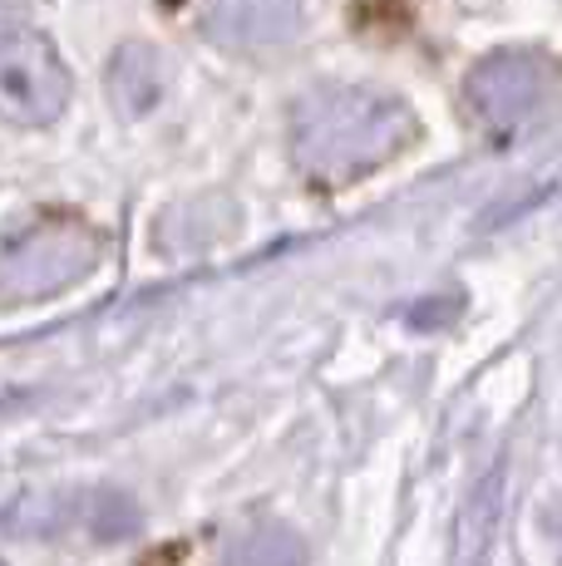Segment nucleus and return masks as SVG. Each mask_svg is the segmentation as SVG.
Masks as SVG:
<instances>
[{
  "instance_id": "obj_4",
  "label": "nucleus",
  "mask_w": 562,
  "mask_h": 566,
  "mask_svg": "<svg viewBox=\"0 0 562 566\" xmlns=\"http://www.w3.org/2000/svg\"><path fill=\"white\" fill-rule=\"evenodd\" d=\"M543 90H548L543 60H533V54H513V50L489 54V60L469 74V84H464L469 108L489 128L523 124V118L538 108V99H543Z\"/></svg>"
},
{
  "instance_id": "obj_1",
  "label": "nucleus",
  "mask_w": 562,
  "mask_h": 566,
  "mask_svg": "<svg viewBox=\"0 0 562 566\" xmlns=\"http://www.w3.org/2000/svg\"><path fill=\"white\" fill-rule=\"evenodd\" d=\"M415 138V114L381 90L321 84L291 104V158L311 182H351Z\"/></svg>"
},
{
  "instance_id": "obj_2",
  "label": "nucleus",
  "mask_w": 562,
  "mask_h": 566,
  "mask_svg": "<svg viewBox=\"0 0 562 566\" xmlns=\"http://www.w3.org/2000/svg\"><path fill=\"white\" fill-rule=\"evenodd\" d=\"M100 261V242L90 227L70 222V217H50L25 232L10 237L6 261H0V291L6 301H45L84 281Z\"/></svg>"
},
{
  "instance_id": "obj_7",
  "label": "nucleus",
  "mask_w": 562,
  "mask_h": 566,
  "mask_svg": "<svg viewBox=\"0 0 562 566\" xmlns=\"http://www.w3.org/2000/svg\"><path fill=\"white\" fill-rule=\"evenodd\" d=\"M242 566H306V547L291 527L267 522L242 542Z\"/></svg>"
},
{
  "instance_id": "obj_6",
  "label": "nucleus",
  "mask_w": 562,
  "mask_h": 566,
  "mask_svg": "<svg viewBox=\"0 0 562 566\" xmlns=\"http://www.w3.org/2000/svg\"><path fill=\"white\" fill-rule=\"evenodd\" d=\"M164 54L148 45H124L110 64V94L118 114H148L164 94Z\"/></svg>"
},
{
  "instance_id": "obj_5",
  "label": "nucleus",
  "mask_w": 562,
  "mask_h": 566,
  "mask_svg": "<svg viewBox=\"0 0 562 566\" xmlns=\"http://www.w3.org/2000/svg\"><path fill=\"white\" fill-rule=\"evenodd\" d=\"M202 25L232 50H277L301 35V0H202Z\"/></svg>"
},
{
  "instance_id": "obj_3",
  "label": "nucleus",
  "mask_w": 562,
  "mask_h": 566,
  "mask_svg": "<svg viewBox=\"0 0 562 566\" xmlns=\"http://www.w3.org/2000/svg\"><path fill=\"white\" fill-rule=\"evenodd\" d=\"M0 108L10 124H55L70 108V70L40 30L10 25L0 40Z\"/></svg>"
}]
</instances>
